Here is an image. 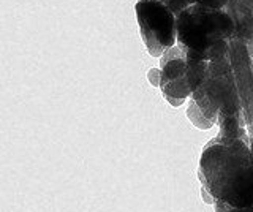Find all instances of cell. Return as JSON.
<instances>
[{"label":"cell","mask_w":253,"mask_h":212,"mask_svg":"<svg viewBox=\"0 0 253 212\" xmlns=\"http://www.w3.org/2000/svg\"><path fill=\"white\" fill-rule=\"evenodd\" d=\"M187 117L196 128H201V130H209V128L213 127V125H215L204 116V113L201 111L200 106L196 105V101L192 97H190L188 106H187Z\"/></svg>","instance_id":"obj_8"},{"label":"cell","mask_w":253,"mask_h":212,"mask_svg":"<svg viewBox=\"0 0 253 212\" xmlns=\"http://www.w3.org/2000/svg\"><path fill=\"white\" fill-rule=\"evenodd\" d=\"M250 149H252V154H253V141H252V143H250Z\"/></svg>","instance_id":"obj_17"},{"label":"cell","mask_w":253,"mask_h":212,"mask_svg":"<svg viewBox=\"0 0 253 212\" xmlns=\"http://www.w3.org/2000/svg\"><path fill=\"white\" fill-rule=\"evenodd\" d=\"M188 59L179 46H172L160 57V89L163 95L188 98L192 97V90L187 81Z\"/></svg>","instance_id":"obj_6"},{"label":"cell","mask_w":253,"mask_h":212,"mask_svg":"<svg viewBox=\"0 0 253 212\" xmlns=\"http://www.w3.org/2000/svg\"><path fill=\"white\" fill-rule=\"evenodd\" d=\"M247 131H249V136H250V141H253V124H250L247 127Z\"/></svg>","instance_id":"obj_16"},{"label":"cell","mask_w":253,"mask_h":212,"mask_svg":"<svg viewBox=\"0 0 253 212\" xmlns=\"http://www.w3.org/2000/svg\"><path fill=\"white\" fill-rule=\"evenodd\" d=\"M187 2L190 5H204V6H211V8L223 10L229 0H187Z\"/></svg>","instance_id":"obj_10"},{"label":"cell","mask_w":253,"mask_h":212,"mask_svg":"<svg viewBox=\"0 0 253 212\" xmlns=\"http://www.w3.org/2000/svg\"><path fill=\"white\" fill-rule=\"evenodd\" d=\"M213 209H215V212H253V206L236 208V206H231V204L218 201V200H215V203H213Z\"/></svg>","instance_id":"obj_9"},{"label":"cell","mask_w":253,"mask_h":212,"mask_svg":"<svg viewBox=\"0 0 253 212\" xmlns=\"http://www.w3.org/2000/svg\"><path fill=\"white\" fill-rule=\"evenodd\" d=\"M147 80H149L150 85H154V87H160V80H162L160 68H150L149 73H147Z\"/></svg>","instance_id":"obj_12"},{"label":"cell","mask_w":253,"mask_h":212,"mask_svg":"<svg viewBox=\"0 0 253 212\" xmlns=\"http://www.w3.org/2000/svg\"><path fill=\"white\" fill-rule=\"evenodd\" d=\"M223 10L234 24L233 40H239L244 44L253 42V14L247 6L241 0H229Z\"/></svg>","instance_id":"obj_7"},{"label":"cell","mask_w":253,"mask_h":212,"mask_svg":"<svg viewBox=\"0 0 253 212\" xmlns=\"http://www.w3.org/2000/svg\"><path fill=\"white\" fill-rule=\"evenodd\" d=\"M234 24L225 10L190 5L177 16V46L192 60L211 62L226 56Z\"/></svg>","instance_id":"obj_2"},{"label":"cell","mask_w":253,"mask_h":212,"mask_svg":"<svg viewBox=\"0 0 253 212\" xmlns=\"http://www.w3.org/2000/svg\"><path fill=\"white\" fill-rule=\"evenodd\" d=\"M138 2H139V0H138Z\"/></svg>","instance_id":"obj_18"},{"label":"cell","mask_w":253,"mask_h":212,"mask_svg":"<svg viewBox=\"0 0 253 212\" xmlns=\"http://www.w3.org/2000/svg\"><path fill=\"white\" fill-rule=\"evenodd\" d=\"M198 176L213 200L236 208L253 206V154L247 141L212 138L201 152Z\"/></svg>","instance_id":"obj_1"},{"label":"cell","mask_w":253,"mask_h":212,"mask_svg":"<svg viewBox=\"0 0 253 212\" xmlns=\"http://www.w3.org/2000/svg\"><path fill=\"white\" fill-rule=\"evenodd\" d=\"M241 2L245 5V6H247V8L252 11V14H253V0H241Z\"/></svg>","instance_id":"obj_14"},{"label":"cell","mask_w":253,"mask_h":212,"mask_svg":"<svg viewBox=\"0 0 253 212\" xmlns=\"http://www.w3.org/2000/svg\"><path fill=\"white\" fill-rule=\"evenodd\" d=\"M163 2L169 6V8L172 10V13L176 14V16H179L182 11L190 6V3L187 2V0H163Z\"/></svg>","instance_id":"obj_11"},{"label":"cell","mask_w":253,"mask_h":212,"mask_svg":"<svg viewBox=\"0 0 253 212\" xmlns=\"http://www.w3.org/2000/svg\"><path fill=\"white\" fill-rule=\"evenodd\" d=\"M192 98L213 124L223 117H237L245 121L239 89L228 54L209 62L204 80Z\"/></svg>","instance_id":"obj_3"},{"label":"cell","mask_w":253,"mask_h":212,"mask_svg":"<svg viewBox=\"0 0 253 212\" xmlns=\"http://www.w3.org/2000/svg\"><path fill=\"white\" fill-rule=\"evenodd\" d=\"M247 46V49H249V54H250V57L253 59V42H250L249 44H245Z\"/></svg>","instance_id":"obj_15"},{"label":"cell","mask_w":253,"mask_h":212,"mask_svg":"<svg viewBox=\"0 0 253 212\" xmlns=\"http://www.w3.org/2000/svg\"><path fill=\"white\" fill-rule=\"evenodd\" d=\"M139 35L152 57H162L177 43V16L163 0L136 2Z\"/></svg>","instance_id":"obj_4"},{"label":"cell","mask_w":253,"mask_h":212,"mask_svg":"<svg viewBox=\"0 0 253 212\" xmlns=\"http://www.w3.org/2000/svg\"><path fill=\"white\" fill-rule=\"evenodd\" d=\"M228 59L231 62L242 101L244 117L249 127L250 124H253V59L250 57L247 46L239 40L229 42Z\"/></svg>","instance_id":"obj_5"},{"label":"cell","mask_w":253,"mask_h":212,"mask_svg":"<svg viewBox=\"0 0 253 212\" xmlns=\"http://www.w3.org/2000/svg\"><path fill=\"white\" fill-rule=\"evenodd\" d=\"M162 95H163V93H162ZM163 98L174 108L182 106V105H184V101H185V98H176V97H169V95H163Z\"/></svg>","instance_id":"obj_13"}]
</instances>
